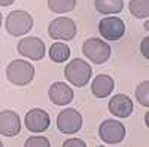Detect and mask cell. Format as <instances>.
Instances as JSON below:
<instances>
[{"label": "cell", "instance_id": "ac0fdd59", "mask_svg": "<svg viewBox=\"0 0 149 147\" xmlns=\"http://www.w3.org/2000/svg\"><path fill=\"white\" fill-rule=\"evenodd\" d=\"M74 6L76 0H48V8L55 14H67Z\"/></svg>", "mask_w": 149, "mask_h": 147}, {"label": "cell", "instance_id": "8fae6325", "mask_svg": "<svg viewBox=\"0 0 149 147\" xmlns=\"http://www.w3.org/2000/svg\"><path fill=\"white\" fill-rule=\"evenodd\" d=\"M21 131L19 116L12 110L0 112V134L5 137H15Z\"/></svg>", "mask_w": 149, "mask_h": 147}, {"label": "cell", "instance_id": "d4e9b609", "mask_svg": "<svg viewBox=\"0 0 149 147\" xmlns=\"http://www.w3.org/2000/svg\"><path fill=\"white\" fill-rule=\"evenodd\" d=\"M2 146H3V143H2V141H0V147H2Z\"/></svg>", "mask_w": 149, "mask_h": 147}, {"label": "cell", "instance_id": "4fadbf2b", "mask_svg": "<svg viewBox=\"0 0 149 147\" xmlns=\"http://www.w3.org/2000/svg\"><path fill=\"white\" fill-rule=\"evenodd\" d=\"M109 112L116 117H128L133 113V101L125 94H116L109 101Z\"/></svg>", "mask_w": 149, "mask_h": 147}, {"label": "cell", "instance_id": "cb8c5ba5", "mask_svg": "<svg viewBox=\"0 0 149 147\" xmlns=\"http://www.w3.org/2000/svg\"><path fill=\"white\" fill-rule=\"evenodd\" d=\"M0 27H2V12H0Z\"/></svg>", "mask_w": 149, "mask_h": 147}, {"label": "cell", "instance_id": "5bb4252c", "mask_svg": "<svg viewBox=\"0 0 149 147\" xmlns=\"http://www.w3.org/2000/svg\"><path fill=\"white\" fill-rule=\"evenodd\" d=\"M113 88H115V82H113V79H112L110 76H107V75H98L93 80L91 92L97 98H104V97H109L112 94Z\"/></svg>", "mask_w": 149, "mask_h": 147}, {"label": "cell", "instance_id": "277c9868", "mask_svg": "<svg viewBox=\"0 0 149 147\" xmlns=\"http://www.w3.org/2000/svg\"><path fill=\"white\" fill-rule=\"evenodd\" d=\"M84 55L94 64H104L110 57V46L102 39H86L82 45Z\"/></svg>", "mask_w": 149, "mask_h": 147}, {"label": "cell", "instance_id": "8992f818", "mask_svg": "<svg viewBox=\"0 0 149 147\" xmlns=\"http://www.w3.org/2000/svg\"><path fill=\"white\" fill-rule=\"evenodd\" d=\"M57 128L63 134H74L82 128V116L74 108H64L57 116Z\"/></svg>", "mask_w": 149, "mask_h": 147}, {"label": "cell", "instance_id": "7a4b0ae2", "mask_svg": "<svg viewBox=\"0 0 149 147\" xmlns=\"http://www.w3.org/2000/svg\"><path fill=\"white\" fill-rule=\"evenodd\" d=\"M91 75H93L91 66H90L88 63H85V61L81 59V58L72 59L70 63L66 66V68H64V76H66V79H67L72 85L78 86V88H84L85 85L90 82Z\"/></svg>", "mask_w": 149, "mask_h": 147}, {"label": "cell", "instance_id": "ffe728a7", "mask_svg": "<svg viewBox=\"0 0 149 147\" xmlns=\"http://www.w3.org/2000/svg\"><path fill=\"white\" fill-rule=\"evenodd\" d=\"M24 146L26 147H49L51 144H49V140L46 137H30L27 138Z\"/></svg>", "mask_w": 149, "mask_h": 147}, {"label": "cell", "instance_id": "e0dca14e", "mask_svg": "<svg viewBox=\"0 0 149 147\" xmlns=\"http://www.w3.org/2000/svg\"><path fill=\"white\" fill-rule=\"evenodd\" d=\"M130 12L136 18H148L149 17V0H131L130 5Z\"/></svg>", "mask_w": 149, "mask_h": 147}, {"label": "cell", "instance_id": "30bf717a", "mask_svg": "<svg viewBox=\"0 0 149 147\" xmlns=\"http://www.w3.org/2000/svg\"><path fill=\"white\" fill-rule=\"evenodd\" d=\"M24 124L30 132H43L45 129H48L51 120H49V115L45 110L33 108L27 112L26 117H24Z\"/></svg>", "mask_w": 149, "mask_h": 147}, {"label": "cell", "instance_id": "7402d4cb", "mask_svg": "<svg viewBox=\"0 0 149 147\" xmlns=\"http://www.w3.org/2000/svg\"><path fill=\"white\" fill-rule=\"evenodd\" d=\"M148 42H149L148 37H145L143 42H142V52H143L145 58H149V54H148Z\"/></svg>", "mask_w": 149, "mask_h": 147}, {"label": "cell", "instance_id": "44dd1931", "mask_svg": "<svg viewBox=\"0 0 149 147\" xmlns=\"http://www.w3.org/2000/svg\"><path fill=\"white\" fill-rule=\"evenodd\" d=\"M63 146H64V147H85L86 144H85L84 140H79V138H70V140L64 141Z\"/></svg>", "mask_w": 149, "mask_h": 147}, {"label": "cell", "instance_id": "6da1fadb", "mask_svg": "<svg viewBox=\"0 0 149 147\" xmlns=\"http://www.w3.org/2000/svg\"><path fill=\"white\" fill-rule=\"evenodd\" d=\"M6 79L17 86H26L34 79V68L29 61L14 59L6 67Z\"/></svg>", "mask_w": 149, "mask_h": 147}, {"label": "cell", "instance_id": "d6986e66", "mask_svg": "<svg viewBox=\"0 0 149 147\" xmlns=\"http://www.w3.org/2000/svg\"><path fill=\"white\" fill-rule=\"evenodd\" d=\"M136 98H137V101L143 107L149 106V82L148 80L142 82L139 86L136 88Z\"/></svg>", "mask_w": 149, "mask_h": 147}, {"label": "cell", "instance_id": "5b68a950", "mask_svg": "<svg viewBox=\"0 0 149 147\" xmlns=\"http://www.w3.org/2000/svg\"><path fill=\"white\" fill-rule=\"evenodd\" d=\"M48 34L54 40H72L76 36V24L67 17H58L49 22Z\"/></svg>", "mask_w": 149, "mask_h": 147}, {"label": "cell", "instance_id": "3957f363", "mask_svg": "<svg viewBox=\"0 0 149 147\" xmlns=\"http://www.w3.org/2000/svg\"><path fill=\"white\" fill-rule=\"evenodd\" d=\"M33 17L26 10H12L6 18V30L10 36L27 34L33 28Z\"/></svg>", "mask_w": 149, "mask_h": 147}, {"label": "cell", "instance_id": "7c38bea8", "mask_svg": "<svg viewBox=\"0 0 149 147\" xmlns=\"http://www.w3.org/2000/svg\"><path fill=\"white\" fill-rule=\"evenodd\" d=\"M49 100L55 106H67L69 103H72L73 100V91L69 85L63 83V82H55L49 86L48 91Z\"/></svg>", "mask_w": 149, "mask_h": 147}, {"label": "cell", "instance_id": "2e32d148", "mask_svg": "<svg viewBox=\"0 0 149 147\" xmlns=\"http://www.w3.org/2000/svg\"><path fill=\"white\" fill-rule=\"evenodd\" d=\"M49 57L55 63H64L70 57V49L66 43H54L49 48Z\"/></svg>", "mask_w": 149, "mask_h": 147}, {"label": "cell", "instance_id": "52a82bcc", "mask_svg": "<svg viewBox=\"0 0 149 147\" xmlns=\"http://www.w3.org/2000/svg\"><path fill=\"white\" fill-rule=\"evenodd\" d=\"M98 135L107 144H116V143H121L124 137H125V128H124L121 122L107 119L102 122L100 128H98Z\"/></svg>", "mask_w": 149, "mask_h": 147}, {"label": "cell", "instance_id": "603a6c76", "mask_svg": "<svg viewBox=\"0 0 149 147\" xmlns=\"http://www.w3.org/2000/svg\"><path fill=\"white\" fill-rule=\"evenodd\" d=\"M15 0H0V6H10Z\"/></svg>", "mask_w": 149, "mask_h": 147}, {"label": "cell", "instance_id": "9c48e42d", "mask_svg": "<svg viewBox=\"0 0 149 147\" xmlns=\"http://www.w3.org/2000/svg\"><path fill=\"white\" fill-rule=\"evenodd\" d=\"M98 31L106 40H119L125 33V24L118 17H107L98 22Z\"/></svg>", "mask_w": 149, "mask_h": 147}, {"label": "cell", "instance_id": "9a60e30c", "mask_svg": "<svg viewBox=\"0 0 149 147\" xmlns=\"http://www.w3.org/2000/svg\"><path fill=\"white\" fill-rule=\"evenodd\" d=\"M94 5L100 14H118L124 8L122 0H95Z\"/></svg>", "mask_w": 149, "mask_h": 147}, {"label": "cell", "instance_id": "ba28073f", "mask_svg": "<svg viewBox=\"0 0 149 147\" xmlns=\"http://www.w3.org/2000/svg\"><path fill=\"white\" fill-rule=\"evenodd\" d=\"M17 51L26 58L40 61L45 57V43L39 37H24L18 42Z\"/></svg>", "mask_w": 149, "mask_h": 147}]
</instances>
